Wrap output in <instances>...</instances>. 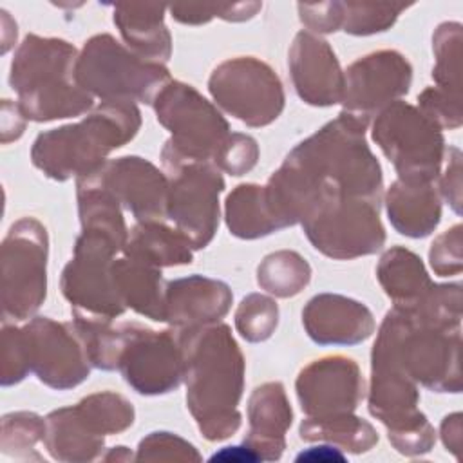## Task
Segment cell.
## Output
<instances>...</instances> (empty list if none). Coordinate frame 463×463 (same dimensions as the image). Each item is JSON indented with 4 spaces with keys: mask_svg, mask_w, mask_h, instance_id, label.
<instances>
[{
    "mask_svg": "<svg viewBox=\"0 0 463 463\" xmlns=\"http://www.w3.org/2000/svg\"><path fill=\"white\" fill-rule=\"evenodd\" d=\"M367 125L342 110L286 156L264 184L279 230L347 197L382 201L383 175L365 141Z\"/></svg>",
    "mask_w": 463,
    "mask_h": 463,
    "instance_id": "6da1fadb",
    "label": "cell"
},
{
    "mask_svg": "<svg viewBox=\"0 0 463 463\" xmlns=\"http://www.w3.org/2000/svg\"><path fill=\"white\" fill-rule=\"evenodd\" d=\"M184 349L186 407L208 441L233 436L241 427L244 354L230 326L212 324L179 331Z\"/></svg>",
    "mask_w": 463,
    "mask_h": 463,
    "instance_id": "7a4b0ae2",
    "label": "cell"
},
{
    "mask_svg": "<svg viewBox=\"0 0 463 463\" xmlns=\"http://www.w3.org/2000/svg\"><path fill=\"white\" fill-rule=\"evenodd\" d=\"M78 52L63 38L33 33L18 45L9 69V85L29 121L78 118L92 109L94 98L74 76Z\"/></svg>",
    "mask_w": 463,
    "mask_h": 463,
    "instance_id": "3957f363",
    "label": "cell"
},
{
    "mask_svg": "<svg viewBox=\"0 0 463 463\" xmlns=\"http://www.w3.org/2000/svg\"><path fill=\"white\" fill-rule=\"evenodd\" d=\"M139 128L141 112L136 103L105 101L78 123L38 134L31 161L49 179H78L98 170L107 156L132 141Z\"/></svg>",
    "mask_w": 463,
    "mask_h": 463,
    "instance_id": "277c9868",
    "label": "cell"
},
{
    "mask_svg": "<svg viewBox=\"0 0 463 463\" xmlns=\"http://www.w3.org/2000/svg\"><path fill=\"white\" fill-rule=\"evenodd\" d=\"M371 365L402 371L434 392L461 391V329H443L418 320L411 311L389 309L380 324Z\"/></svg>",
    "mask_w": 463,
    "mask_h": 463,
    "instance_id": "5b68a950",
    "label": "cell"
},
{
    "mask_svg": "<svg viewBox=\"0 0 463 463\" xmlns=\"http://www.w3.org/2000/svg\"><path fill=\"white\" fill-rule=\"evenodd\" d=\"M74 76L78 85L101 103L141 101L148 105L172 80L165 63L137 56L109 33L94 34L83 43Z\"/></svg>",
    "mask_w": 463,
    "mask_h": 463,
    "instance_id": "8992f818",
    "label": "cell"
},
{
    "mask_svg": "<svg viewBox=\"0 0 463 463\" xmlns=\"http://www.w3.org/2000/svg\"><path fill=\"white\" fill-rule=\"evenodd\" d=\"M127 237L110 230L85 226L78 235L72 259L65 264L60 279L61 293L71 304L72 315L116 320L127 307L118 297L112 262L123 251Z\"/></svg>",
    "mask_w": 463,
    "mask_h": 463,
    "instance_id": "52a82bcc",
    "label": "cell"
},
{
    "mask_svg": "<svg viewBox=\"0 0 463 463\" xmlns=\"http://www.w3.org/2000/svg\"><path fill=\"white\" fill-rule=\"evenodd\" d=\"M47 228L34 217L11 224L0 250V304L4 322L36 315L47 297Z\"/></svg>",
    "mask_w": 463,
    "mask_h": 463,
    "instance_id": "ba28073f",
    "label": "cell"
},
{
    "mask_svg": "<svg viewBox=\"0 0 463 463\" xmlns=\"http://www.w3.org/2000/svg\"><path fill=\"white\" fill-rule=\"evenodd\" d=\"M373 141L392 163L398 179L434 183L445 161L443 130L418 107L394 101L374 116Z\"/></svg>",
    "mask_w": 463,
    "mask_h": 463,
    "instance_id": "9c48e42d",
    "label": "cell"
},
{
    "mask_svg": "<svg viewBox=\"0 0 463 463\" xmlns=\"http://www.w3.org/2000/svg\"><path fill=\"white\" fill-rule=\"evenodd\" d=\"M157 121L170 132L161 154L186 161H213L232 134L221 110L195 87L170 80L154 98Z\"/></svg>",
    "mask_w": 463,
    "mask_h": 463,
    "instance_id": "30bf717a",
    "label": "cell"
},
{
    "mask_svg": "<svg viewBox=\"0 0 463 463\" xmlns=\"http://www.w3.org/2000/svg\"><path fill=\"white\" fill-rule=\"evenodd\" d=\"M168 177L166 219L194 250L206 248L219 226V195L224 190L221 170L212 161H186L161 154Z\"/></svg>",
    "mask_w": 463,
    "mask_h": 463,
    "instance_id": "8fae6325",
    "label": "cell"
},
{
    "mask_svg": "<svg viewBox=\"0 0 463 463\" xmlns=\"http://www.w3.org/2000/svg\"><path fill=\"white\" fill-rule=\"evenodd\" d=\"M208 92L215 107L253 128L271 125L286 105L279 74L255 56L221 61L208 78Z\"/></svg>",
    "mask_w": 463,
    "mask_h": 463,
    "instance_id": "7c38bea8",
    "label": "cell"
},
{
    "mask_svg": "<svg viewBox=\"0 0 463 463\" xmlns=\"http://www.w3.org/2000/svg\"><path fill=\"white\" fill-rule=\"evenodd\" d=\"M380 206V199L347 197L317 210L300 226L322 255L335 260H351L373 255L385 244Z\"/></svg>",
    "mask_w": 463,
    "mask_h": 463,
    "instance_id": "4fadbf2b",
    "label": "cell"
},
{
    "mask_svg": "<svg viewBox=\"0 0 463 463\" xmlns=\"http://www.w3.org/2000/svg\"><path fill=\"white\" fill-rule=\"evenodd\" d=\"M123 347L118 369L139 394H166L184 380V349L177 329L154 331L136 322L123 324Z\"/></svg>",
    "mask_w": 463,
    "mask_h": 463,
    "instance_id": "5bb4252c",
    "label": "cell"
},
{
    "mask_svg": "<svg viewBox=\"0 0 463 463\" xmlns=\"http://www.w3.org/2000/svg\"><path fill=\"white\" fill-rule=\"evenodd\" d=\"M31 373L51 389L67 391L83 383L90 374V362L72 322L33 317L22 326Z\"/></svg>",
    "mask_w": 463,
    "mask_h": 463,
    "instance_id": "9a60e30c",
    "label": "cell"
},
{
    "mask_svg": "<svg viewBox=\"0 0 463 463\" xmlns=\"http://www.w3.org/2000/svg\"><path fill=\"white\" fill-rule=\"evenodd\" d=\"M412 83V65L394 49L360 56L344 72L342 110L369 123L387 105L405 96Z\"/></svg>",
    "mask_w": 463,
    "mask_h": 463,
    "instance_id": "2e32d148",
    "label": "cell"
},
{
    "mask_svg": "<svg viewBox=\"0 0 463 463\" xmlns=\"http://www.w3.org/2000/svg\"><path fill=\"white\" fill-rule=\"evenodd\" d=\"M295 391L306 416L354 412L364 400V376L353 358L329 354L300 369Z\"/></svg>",
    "mask_w": 463,
    "mask_h": 463,
    "instance_id": "e0dca14e",
    "label": "cell"
},
{
    "mask_svg": "<svg viewBox=\"0 0 463 463\" xmlns=\"http://www.w3.org/2000/svg\"><path fill=\"white\" fill-rule=\"evenodd\" d=\"M94 172L137 222L166 217L168 177L150 161L139 156H123L107 159Z\"/></svg>",
    "mask_w": 463,
    "mask_h": 463,
    "instance_id": "ac0fdd59",
    "label": "cell"
},
{
    "mask_svg": "<svg viewBox=\"0 0 463 463\" xmlns=\"http://www.w3.org/2000/svg\"><path fill=\"white\" fill-rule=\"evenodd\" d=\"M288 67L297 96L313 107H331L342 101L344 71L322 36L298 31L288 51Z\"/></svg>",
    "mask_w": 463,
    "mask_h": 463,
    "instance_id": "d6986e66",
    "label": "cell"
},
{
    "mask_svg": "<svg viewBox=\"0 0 463 463\" xmlns=\"http://www.w3.org/2000/svg\"><path fill=\"white\" fill-rule=\"evenodd\" d=\"M307 336L320 345H354L367 340L376 322L371 309L345 295L318 293L302 309Z\"/></svg>",
    "mask_w": 463,
    "mask_h": 463,
    "instance_id": "ffe728a7",
    "label": "cell"
},
{
    "mask_svg": "<svg viewBox=\"0 0 463 463\" xmlns=\"http://www.w3.org/2000/svg\"><path fill=\"white\" fill-rule=\"evenodd\" d=\"M233 293L222 280L190 275L165 284V322L174 329L219 324L230 311Z\"/></svg>",
    "mask_w": 463,
    "mask_h": 463,
    "instance_id": "44dd1931",
    "label": "cell"
},
{
    "mask_svg": "<svg viewBox=\"0 0 463 463\" xmlns=\"http://www.w3.org/2000/svg\"><path fill=\"white\" fill-rule=\"evenodd\" d=\"M293 411L280 382H266L253 389L248 400V434L244 445L260 461L280 459L286 449V432L291 427Z\"/></svg>",
    "mask_w": 463,
    "mask_h": 463,
    "instance_id": "7402d4cb",
    "label": "cell"
},
{
    "mask_svg": "<svg viewBox=\"0 0 463 463\" xmlns=\"http://www.w3.org/2000/svg\"><path fill=\"white\" fill-rule=\"evenodd\" d=\"M166 4L159 2H116L112 20L125 45L137 56L166 63L172 56V36L165 25Z\"/></svg>",
    "mask_w": 463,
    "mask_h": 463,
    "instance_id": "603a6c76",
    "label": "cell"
},
{
    "mask_svg": "<svg viewBox=\"0 0 463 463\" xmlns=\"http://www.w3.org/2000/svg\"><path fill=\"white\" fill-rule=\"evenodd\" d=\"M392 228L411 239L430 235L441 221V195L434 183L396 179L385 194Z\"/></svg>",
    "mask_w": 463,
    "mask_h": 463,
    "instance_id": "cb8c5ba5",
    "label": "cell"
},
{
    "mask_svg": "<svg viewBox=\"0 0 463 463\" xmlns=\"http://www.w3.org/2000/svg\"><path fill=\"white\" fill-rule=\"evenodd\" d=\"M112 279L127 309L154 322H165V282L159 268L123 255L112 262Z\"/></svg>",
    "mask_w": 463,
    "mask_h": 463,
    "instance_id": "d4e9b609",
    "label": "cell"
},
{
    "mask_svg": "<svg viewBox=\"0 0 463 463\" xmlns=\"http://www.w3.org/2000/svg\"><path fill=\"white\" fill-rule=\"evenodd\" d=\"M121 253L159 269L184 266L194 260V248L190 242L163 221L136 222L127 235Z\"/></svg>",
    "mask_w": 463,
    "mask_h": 463,
    "instance_id": "484cf974",
    "label": "cell"
},
{
    "mask_svg": "<svg viewBox=\"0 0 463 463\" xmlns=\"http://www.w3.org/2000/svg\"><path fill=\"white\" fill-rule=\"evenodd\" d=\"M376 279L394 307L414 306L434 284L423 260L403 246H392L382 253L376 266Z\"/></svg>",
    "mask_w": 463,
    "mask_h": 463,
    "instance_id": "4316f807",
    "label": "cell"
},
{
    "mask_svg": "<svg viewBox=\"0 0 463 463\" xmlns=\"http://www.w3.org/2000/svg\"><path fill=\"white\" fill-rule=\"evenodd\" d=\"M43 445L58 461L83 463L101 456L105 438L94 434L78 416L74 405L49 412Z\"/></svg>",
    "mask_w": 463,
    "mask_h": 463,
    "instance_id": "83f0119b",
    "label": "cell"
},
{
    "mask_svg": "<svg viewBox=\"0 0 463 463\" xmlns=\"http://www.w3.org/2000/svg\"><path fill=\"white\" fill-rule=\"evenodd\" d=\"M298 434L304 441H322L347 450L362 454L371 450L378 443V432L374 427L354 412L333 414V416H306L298 427Z\"/></svg>",
    "mask_w": 463,
    "mask_h": 463,
    "instance_id": "f1b7e54d",
    "label": "cell"
},
{
    "mask_svg": "<svg viewBox=\"0 0 463 463\" xmlns=\"http://www.w3.org/2000/svg\"><path fill=\"white\" fill-rule=\"evenodd\" d=\"M224 221L232 235L246 241L279 232L264 199V186L255 183L237 184L226 195Z\"/></svg>",
    "mask_w": 463,
    "mask_h": 463,
    "instance_id": "f546056e",
    "label": "cell"
},
{
    "mask_svg": "<svg viewBox=\"0 0 463 463\" xmlns=\"http://www.w3.org/2000/svg\"><path fill=\"white\" fill-rule=\"evenodd\" d=\"M309 262L293 250L273 251L257 266V284L260 289L279 298L298 295L309 284Z\"/></svg>",
    "mask_w": 463,
    "mask_h": 463,
    "instance_id": "4dcf8cb0",
    "label": "cell"
},
{
    "mask_svg": "<svg viewBox=\"0 0 463 463\" xmlns=\"http://www.w3.org/2000/svg\"><path fill=\"white\" fill-rule=\"evenodd\" d=\"M74 409L87 429L101 438L127 430L136 418L134 405L114 391L92 392L81 398Z\"/></svg>",
    "mask_w": 463,
    "mask_h": 463,
    "instance_id": "1f68e13d",
    "label": "cell"
},
{
    "mask_svg": "<svg viewBox=\"0 0 463 463\" xmlns=\"http://www.w3.org/2000/svg\"><path fill=\"white\" fill-rule=\"evenodd\" d=\"M461 43L463 27L459 22H443L432 33V52L436 65L432 80L436 87L452 98L461 99Z\"/></svg>",
    "mask_w": 463,
    "mask_h": 463,
    "instance_id": "d6a6232c",
    "label": "cell"
},
{
    "mask_svg": "<svg viewBox=\"0 0 463 463\" xmlns=\"http://www.w3.org/2000/svg\"><path fill=\"white\" fill-rule=\"evenodd\" d=\"M112 322L72 315V326L83 342L90 365L101 371L118 369L123 347V324L114 326Z\"/></svg>",
    "mask_w": 463,
    "mask_h": 463,
    "instance_id": "836d02e7",
    "label": "cell"
},
{
    "mask_svg": "<svg viewBox=\"0 0 463 463\" xmlns=\"http://www.w3.org/2000/svg\"><path fill=\"white\" fill-rule=\"evenodd\" d=\"M344 4L342 31L353 36H371L391 29L398 16L412 4L347 0Z\"/></svg>",
    "mask_w": 463,
    "mask_h": 463,
    "instance_id": "e575fe53",
    "label": "cell"
},
{
    "mask_svg": "<svg viewBox=\"0 0 463 463\" xmlns=\"http://www.w3.org/2000/svg\"><path fill=\"white\" fill-rule=\"evenodd\" d=\"M461 284H432L430 289L411 307H402L411 311L418 320L443 327V329H461Z\"/></svg>",
    "mask_w": 463,
    "mask_h": 463,
    "instance_id": "d590c367",
    "label": "cell"
},
{
    "mask_svg": "<svg viewBox=\"0 0 463 463\" xmlns=\"http://www.w3.org/2000/svg\"><path fill=\"white\" fill-rule=\"evenodd\" d=\"M47 421L36 412L16 411L4 414L0 447L2 452L14 458H40L34 449L45 439Z\"/></svg>",
    "mask_w": 463,
    "mask_h": 463,
    "instance_id": "8d00e7d4",
    "label": "cell"
},
{
    "mask_svg": "<svg viewBox=\"0 0 463 463\" xmlns=\"http://www.w3.org/2000/svg\"><path fill=\"white\" fill-rule=\"evenodd\" d=\"M279 326V306L277 302L262 293L246 295L235 311L237 333L251 342L268 340Z\"/></svg>",
    "mask_w": 463,
    "mask_h": 463,
    "instance_id": "74e56055",
    "label": "cell"
},
{
    "mask_svg": "<svg viewBox=\"0 0 463 463\" xmlns=\"http://www.w3.org/2000/svg\"><path fill=\"white\" fill-rule=\"evenodd\" d=\"M137 461H201V454L192 443L166 430L145 436L136 452Z\"/></svg>",
    "mask_w": 463,
    "mask_h": 463,
    "instance_id": "f35d334b",
    "label": "cell"
},
{
    "mask_svg": "<svg viewBox=\"0 0 463 463\" xmlns=\"http://www.w3.org/2000/svg\"><path fill=\"white\" fill-rule=\"evenodd\" d=\"M257 141L242 132H232L213 157V165L233 177L248 174L259 161Z\"/></svg>",
    "mask_w": 463,
    "mask_h": 463,
    "instance_id": "ab89813d",
    "label": "cell"
},
{
    "mask_svg": "<svg viewBox=\"0 0 463 463\" xmlns=\"http://www.w3.org/2000/svg\"><path fill=\"white\" fill-rule=\"evenodd\" d=\"M31 373L25 344H24V333L22 327L16 324L4 322L2 327V371H0V382L4 387L14 385L22 382Z\"/></svg>",
    "mask_w": 463,
    "mask_h": 463,
    "instance_id": "60d3db41",
    "label": "cell"
},
{
    "mask_svg": "<svg viewBox=\"0 0 463 463\" xmlns=\"http://www.w3.org/2000/svg\"><path fill=\"white\" fill-rule=\"evenodd\" d=\"M461 230L463 228L458 222L432 241L430 250H429V262L438 277H449V275L461 273V268H463V253H461L463 233H461Z\"/></svg>",
    "mask_w": 463,
    "mask_h": 463,
    "instance_id": "b9f144b4",
    "label": "cell"
},
{
    "mask_svg": "<svg viewBox=\"0 0 463 463\" xmlns=\"http://www.w3.org/2000/svg\"><path fill=\"white\" fill-rule=\"evenodd\" d=\"M418 109L441 130L459 128L463 123L461 99L439 90L438 87H427L418 96Z\"/></svg>",
    "mask_w": 463,
    "mask_h": 463,
    "instance_id": "7bdbcfd3",
    "label": "cell"
},
{
    "mask_svg": "<svg viewBox=\"0 0 463 463\" xmlns=\"http://www.w3.org/2000/svg\"><path fill=\"white\" fill-rule=\"evenodd\" d=\"M298 18L313 34H329L342 29L344 20V4L338 0L329 2H298L297 4Z\"/></svg>",
    "mask_w": 463,
    "mask_h": 463,
    "instance_id": "ee69618b",
    "label": "cell"
},
{
    "mask_svg": "<svg viewBox=\"0 0 463 463\" xmlns=\"http://www.w3.org/2000/svg\"><path fill=\"white\" fill-rule=\"evenodd\" d=\"M445 170L438 175V190L450 208L461 213V150L458 146L445 148Z\"/></svg>",
    "mask_w": 463,
    "mask_h": 463,
    "instance_id": "f6af8a7d",
    "label": "cell"
},
{
    "mask_svg": "<svg viewBox=\"0 0 463 463\" xmlns=\"http://www.w3.org/2000/svg\"><path fill=\"white\" fill-rule=\"evenodd\" d=\"M391 445L403 456H421L427 454L436 441L434 427L425 421L418 427H411L400 432H387Z\"/></svg>",
    "mask_w": 463,
    "mask_h": 463,
    "instance_id": "bcb514c9",
    "label": "cell"
},
{
    "mask_svg": "<svg viewBox=\"0 0 463 463\" xmlns=\"http://www.w3.org/2000/svg\"><path fill=\"white\" fill-rule=\"evenodd\" d=\"M219 4H170L172 18L184 25H203L217 16Z\"/></svg>",
    "mask_w": 463,
    "mask_h": 463,
    "instance_id": "7dc6e473",
    "label": "cell"
},
{
    "mask_svg": "<svg viewBox=\"0 0 463 463\" xmlns=\"http://www.w3.org/2000/svg\"><path fill=\"white\" fill-rule=\"evenodd\" d=\"M27 118L24 116L18 101L4 99L2 101V143L7 145L9 141L18 139L25 130Z\"/></svg>",
    "mask_w": 463,
    "mask_h": 463,
    "instance_id": "c3c4849f",
    "label": "cell"
},
{
    "mask_svg": "<svg viewBox=\"0 0 463 463\" xmlns=\"http://www.w3.org/2000/svg\"><path fill=\"white\" fill-rule=\"evenodd\" d=\"M262 9V2H233V4H219L217 18L226 22H246L251 20Z\"/></svg>",
    "mask_w": 463,
    "mask_h": 463,
    "instance_id": "681fc988",
    "label": "cell"
},
{
    "mask_svg": "<svg viewBox=\"0 0 463 463\" xmlns=\"http://www.w3.org/2000/svg\"><path fill=\"white\" fill-rule=\"evenodd\" d=\"M441 441L449 452H452L456 458H459L461 449V412H452L443 418L439 427Z\"/></svg>",
    "mask_w": 463,
    "mask_h": 463,
    "instance_id": "f907efd6",
    "label": "cell"
},
{
    "mask_svg": "<svg viewBox=\"0 0 463 463\" xmlns=\"http://www.w3.org/2000/svg\"><path fill=\"white\" fill-rule=\"evenodd\" d=\"M344 461L345 456L342 454V450L335 445H318V447H309L307 450H302L297 456V461Z\"/></svg>",
    "mask_w": 463,
    "mask_h": 463,
    "instance_id": "816d5d0a",
    "label": "cell"
},
{
    "mask_svg": "<svg viewBox=\"0 0 463 463\" xmlns=\"http://www.w3.org/2000/svg\"><path fill=\"white\" fill-rule=\"evenodd\" d=\"M230 459L241 461V463L242 461H260L259 456L253 450H250L244 443L237 445V447H224L210 458V461H230Z\"/></svg>",
    "mask_w": 463,
    "mask_h": 463,
    "instance_id": "f5cc1de1",
    "label": "cell"
},
{
    "mask_svg": "<svg viewBox=\"0 0 463 463\" xmlns=\"http://www.w3.org/2000/svg\"><path fill=\"white\" fill-rule=\"evenodd\" d=\"M103 459L105 461H112V459H116V461H128V459H132V454L127 450V447H112L103 456Z\"/></svg>",
    "mask_w": 463,
    "mask_h": 463,
    "instance_id": "db71d44e",
    "label": "cell"
}]
</instances>
